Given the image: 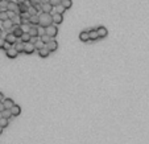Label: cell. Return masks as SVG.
Returning a JSON list of instances; mask_svg holds the SVG:
<instances>
[{"mask_svg":"<svg viewBox=\"0 0 149 144\" xmlns=\"http://www.w3.org/2000/svg\"><path fill=\"white\" fill-rule=\"evenodd\" d=\"M38 19H40L38 25H40L41 28H44V29H45L46 27H49V25L53 24V15L52 13L41 12V13H38Z\"/></svg>","mask_w":149,"mask_h":144,"instance_id":"obj_1","label":"cell"},{"mask_svg":"<svg viewBox=\"0 0 149 144\" xmlns=\"http://www.w3.org/2000/svg\"><path fill=\"white\" fill-rule=\"evenodd\" d=\"M45 33L48 34L50 38H54L57 36V33H58V29H57V27L56 25H49V27H46L45 28Z\"/></svg>","mask_w":149,"mask_h":144,"instance_id":"obj_2","label":"cell"},{"mask_svg":"<svg viewBox=\"0 0 149 144\" xmlns=\"http://www.w3.org/2000/svg\"><path fill=\"white\" fill-rule=\"evenodd\" d=\"M1 24H3V29H4V31H7V32H11L12 29H13V27H15L12 19H7L5 21H1Z\"/></svg>","mask_w":149,"mask_h":144,"instance_id":"obj_3","label":"cell"},{"mask_svg":"<svg viewBox=\"0 0 149 144\" xmlns=\"http://www.w3.org/2000/svg\"><path fill=\"white\" fill-rule=\"evenodd\" d=\"M35 50H36L35 44H32V42H24V53L25 54H33Z\"/></svg>","mask_w":149,"mask_h":144,"instance_id":"obj_4","label":"cell"},{"mask_svg":"<svg viewBox=\"0 0 149 144\" xmlns=\"http://www.w3.org/2000/svg\"><path fill=\"white\" fill-rule=\"evenodd\" d=\"M45 46H46V48H48L50 52H56L57 49H58V42H57L54 38H52V40H50L48 44H45Z\"/></svg>","mask_w":149,"mask_h":144,"instance_id":"obj_5","label":"cell"},{"mask_svg":"<svg viewBox=\"0 0 149 144\" xmlns=\"http://www.w3.org/2000/svg\"><path fill=\"white\" fill-rule=\"evenodd\" d=\"M12 33H13L17 38H21V36H23V33H24V29L21 28L20 24H17V25H15V27H13V29H12Z\"/></svg>","mask_w":149,"mask_h":144,"instance_id":"obj_6","label":"cell"},{"mask_svg":"<svg viewBox=\"0 0 149 144\" xmlns=\"http://www.w3.org/2000/svg\"><path fill=\"white\" fill-rule=\"evenodd\" d=\"M4 38H5V41L9 42V44H12V45H15L16 42H17V40H19V38L16 37V36H15L13 33H12V32H8L7 36H5Z\"/></svg>","mask_w":149,"mask_h":144,"instance_id":"obj_7","label":"cell"},{"mask_svg":"<svg viewBox=\"0 0 149 144\" xmlns=\"http://www.w3.org/2000/svg\"><path fill=\"white\" fill-rule=\"evenodd\" d=\"M5 54H7L8 58H16V57L19 56V52L16 50L15 46H12V48H9L8 50H5Z\"/></svg>","mask_w":149,"mask_h":144,"instance_id":"obj_8","label":"cell"},{"mask_svg":"<svg viewBox=\"0 0 149 144\" xmlns=\"http://www.w3.org/2000/svg\"><path fill=\"white\" fill-rule=\"evenodd\" d=\"M53 23H54L56 25L62 24V23H63V15L62 13H58V12L53 13Z\"/></svg>","mask_w":149,"mask_h":144,"instance_id":"obj_9","label":"cell"},{"mask_svg":"<svg viewBox=\"0 0 149 144\" xmlns=\"http://www.w3.org/2000/svg\"><path fill=\"white\" fill-rule=\"evenodd\" d=\"M7 9H8V11H12V12H16V13H19V3H17V1H12V0H9Z\"/></svg>","mask_w":149,"mask_h":144,"instance_id":"obj_10","label":"cell"},{"mask_svg":"<svg viewBox=\"0 0 149 144\" xmlns=\"http://www.w3.org/2000/svg\"><path fill=\"white\" fill-rule=\"evenodd\" d=\"M96 31H98V33H99V37L100 38H106L108 36V31L106 27H98Z\"/></svg>","mask_w":149,"mask_h":144,"instance_id":"obj_11","label":"cell"},{"mask_svg":"<svg viewBox=\"0 0 149 144\" xmlns=\"http://www.w3.org/2000/svg\"><path fill=\"white\" fill-rule=\"evenodd\" d=\"M28 32L32 37H40V31H38V28L36 27V25H31Z\"/></svg>","mask_w":149,"mask_h":144,"instance_id":"obj_12","label":"cell"},{"mask_svg":"<svg viewBox=\"0 0 149 144\" xmlns=\"http://www.w3.org/2000/svg\"><path fill=\"white\" fill-rule=\"evenodd\" d=\"M88 36H90V41H96V40L100 38L96 29H91V31H88Z\"/></svg>","mask_w":149,"mask_h":144,"instance_id":"obj_13","label":"cell"},{"mask_svg":"<svg viewBox=\"0 0 149 144\" xmlns=\"http://www.w3.org/2000/svg\"><path fill=\"white\" fill-rule=\"evenodd\" d=\"M79 40L82 42H87V41H90V36H88V32L87 31H82L79 33Z\"/></svg>","mask_w":149,"mask_h":144,"instance_id":"obj_14","label":"cell"},{"mask_svg":"<svg viewBox=\"0 0 149 144\" xmlns=\"http://www.w3.org/2000/svg\"><path fill=\"white\" fill-rule=\"evenodd\" d=\"M11 113H12V117H19L21 114V107L19 104H13V107L11 109Z\"/></svg>","mask_w":149,"mask_h":144,"instance_id":"obj_15","label":"cell"},{"mask_svg":"<svg viewBox=\"0 0 149 144\" xmlns=\"http://www.w3.org/2000/svg\"><path fill=\"white\" fill-rule=\"evenodd\" d=\"M50 53H52V52L49 50L46 46L38 50V54H40V57H42V58H46V57H49V54H50Z\"/></svg>","mask_w":149,"mask_h":144,"instance_id":"obj_16","label":"cell"},{"mask_svg":"<svg viewBox=\"0 0 149 144\" xmlns=\"http://www.w3.org/2000/svg\"><path fill=\"white\" fill-rule=\"evenodd\" d=\"M52 11H53V5L50 3L41 4V12H48V13H50Z\"/></svg>","mask_w":149,"mask_h":144,"instance_id":"obj_17","label":"cell"},{"mask_svg":"<svg viewBox=\"0 0 149 144\" xmlns=\"http://www.w3.org/2000/svg\"><path fill=\"white\" fill-rule=\"evenodd\" d=\"M29 7H31V5H28L27 3H20V4H19V13H23V12H28Z\"/></svg>","mask_w":149,"mask_h":144,"instance_id":"obj_18","label":"cell"},{"mask_svg":"<svg viewBox=\"0 0 149 144\" xmlns=\"http://www.w3.org/2000/svg\"><path fill=\"white\" fill-rule=\"evenodd\" d=\"M13 46L16 48V50H17L19 53H24V42L21 41V40H20V41L16 42V44L13 45Z\"/></svg>","mask_w":149,"mask_h":144,"instance_id":"obj_19","label":"cell"},{"mask_svg":"<svg viewBox=\"0 0 149 144\" xmlns=\"http://www.w3.org/2000/svg\"><path fill=\"white\" fill-rule=\"evenodd\" d=\"M3 102H4V106H5V109H9V110L13 107V104H15L13 99H11V98H5Z\"/></svg>","mask_w":149,"mask_h":144,"instance_id":"obj_20","label":"cell"},{"mask_svg":"<svg viewBox=\"0 0 149 144\" xmlns=\"http://www.w3.org/2000/svg\"><path fill=\"white\" fill-rule=\"evenodd\" d=\"M31 38H32V36L29 34V32H24L20 40H21L23 42H31Z\"/></svg>","mask_w":149,"mask_h":144,"instance_id":"obj_21","label":"cell"},{"mask_svg":"<svg viewBox=\"0 0 149 144\" xmlns=\"http://www.w3.org/2000/svg\"><path fill=\"white\" fill-rule=\"evenodd\" d=\"M38 21H40L38 15H33V16H31V19H29V24L31 25H38Z\"/></svg>","mask_w":149,"mask_h":144,"instance_id":"obj_22","label":"cell"},{"mask_svg":"<svg viewBox=\"0 0 149 144\" xmlns=\"http://www.w3.org/2000/svg\"><path fill=\"white\" fill-rule=\"evenodd\" d=\"M35 48L37 49V50H40V49H42V48H45V42H44V41H41V40L38 38L37 41L35 42Z\"/></svg>","mask_w":149,"mask_h":144,"instance_id":"obj_23","label":"cell"},{"mask_svg":"<svg viewBox=\"0 0 149 144\" xmlns=\"http://www.w3.org/2000/svg\"><path fill=\"white\" fill-rule=\"evenodd\" d=\"M8 124H9V119H7V118H4V117L0 118V126L1 127L5 128V127H8Z\"/></svg>","mask_w":149,"mask_h":144,"instance_id":"obj_24","label":"cell"},{"mask_svg":"<svg viewBox=\"0 0 149 144\" xmlns=\"http://www.w3.org/2000/svg\"><path fill=\"white\" fill-rule=\"evenodd\" d=\"M7 19H9V16H8V11L4 9L0 12V21H5Z\"/></svg>","mask_w":149,"mask_h":144,"instance_id":"obj_25","label":"cell"},{"mask_svg":"<svg viewBox=\"0 0 149 144\" xmlns=\"http://www.w3.org/2000/svg\"><path fill=\"white\" fill-rule=\"evenodd\" d=\"M61 4L65 7V9H70L71 5H73V1H71V0H62V3Z\"/></svg>","mask_w":149,"mask_h":144,"instance_id":"obj_26","label":"cell"},{"mask_svg":"<svg viewBox=\"0 0 149 144\" xmlns=\"http://www.w3.org/2000/svg\"><path fill=\"white\" fill-rule=\"evenodd\" d=\"M12 21H13L15 25L21 24V16H20V13H16V15H15V16L12 17Z\"/></svg>","mask_w":149,"mask_h":144,"instance_id":"obj_27","label":"cell"},{"mask_svg":"<svg viewBox=\"0 0 149 144\" xmlns=\"http://www.w3.org/2000/svg\"><path fill=\"white\" fill-rule=\"evenodd\" d=\"M1 117L7 118V119H11V118H12V113H11L9 109H5V110H4L3 113H1Z\"/></svg>","mask_w":149,"mask_h":144,"instance_id":"obj_28","label":"cell"},{"mask_svg":"<svg viewBox=\"0 0 149 144\" xmlns=\"http://www.w3.org/2000/svg\"><path fill=\"white\" fill-rule=\"evenodd\" d=\"M40 40H41V41H44V42H45V44H48V42L50 41L52 38L49 37V36H48V34H46V33H44V34H40Z\"/></svg>","mask_w":149,"mask_h":144,"instance_id":"obj_29","label":"cell"},{"mask_svg":"<svg viewBox=\"0 0 149 144\" xmlns=\"http://www.w3.org/2000/svg\"><path fill=\"white\" fill-rule=\"evenodd\" d=\"M8 3H9V0H1V1H0V8H4V9H7Z\"/></svg>","mask_w":149,"mask_h":144,"instance_id":"obj_30","label":"cell"},{"mask_svg":"<svg viewBox=\"0 0 149 144\" xmlns=\"http://www.w3.org/2000/svg\"><path fill=\"white\" fill-rule=\"evenodd\" d=\"M57 12H58V13H62L63 15V12H65V7H63V5H62V4H59V5H57Z\"/></svg>","mask_w":149,"mask_h":144,"instance_id":"obj_31","label":"cell"},{"mask_svg":"<svg viewBox=\"0 0 149 144\" xmlns=\"http://www.w3.org/2000/svg\"><path fill=\"white\" fill-rule=\"evenodd\" d=\"M61 3H62V0H50V4H52L53 7H57V5H59Z\"/></svg>","mask_w":149,"mask_h":144,"instance_id":"obj_32","label":"cell"},{"mask_svg":"<svg viewBox=\"0 0 149 144\" xmlns=\"http://www.w3.org/2000/svg\"><path fill=\"white\" fill-rule=\"evenodd\" d=\"M12 46H13V45H12V44H9V42H7V41H5V44H4V50H8V49H9V48H12Z\"/></svg>","mask_w":149,"mask_h":144,"instance_id":"obj_33","label":"cell"},{"mask_svg":"<svg viewBox=\"0 0 149 144\" xmlns=\"http://www.w3.org/2000/svg\"><path fill=\"white\" fill-rule=\"evenodd\" d=\"M4 44H5V38L0 37V49H3V48H4Z\"/></svg>","mask_w":149,"mask_h":144,"instance_id":"obj_34","label":"cell"},{"mask_svg":"<svg viewBox=\"0 0 149 144\" xmlns=\"http://www.w3.org/2000/svg\"><path fill=\"white\" fill-rule=\"evenodd\" d=\"M5 110V106H4V102H0V114Z\"/></svg>","mask_w":149,"mask_h":144,"instance_id":"obj_35","label":"cell"},{"mask_svg":"<svg viewBox=\"0 0 149 144\" xmlns=\"http://www.w3.org/2000/svg\"><path fill=\"white\" fill-rule=\"evenodd\" d=\"M31 4L32 5H38V4H40V0H31Z\"/></svg>","mask_w":149,"mask_h":144,"instance_id":"obj_36","label":"cell"},{"mask_svg":"<svg viewBox=\"0 0 149 144\" xmlns=\"http://www.w3.org/2000/svg\"><path fill=\"white\" fill-rule=\"evenodd\" d=\"M8 11V9H7ZM16 15V12H12V11H8V16H9V19H12V17Z\"/></svg>","mask_w":149,"mask_h":144,"instance_id":"obj_37","label":"cell"},{"mask_svg":"<svg viewBox=\"0 0 149 144\" xmlns=\"http://www.w3.org/2000/svg\"><path fill=\"white\" fill-rule=\"evenodd\" d=\"M37 40H38V37H32V38H31V42H32V44H35Z\"/></svg>","mask_w":149,"mask_h":144,"instance_id":"obj_38","label":"cell"},{"mask_svg":"<svg viewBox=\"0 0 149 144\" xmlns=\"http://www.w3.org/2000/svg\"><path fill=\"white\" fill-rule=\"evenodd\" d=\"M45 3H50V0H40V4H45Z\"/></svg>","mask_w":149,"mask_h":144,"instance_id":"obj_39","label":"cell"},{"mask_svg":"<svg viewBox=\"0 0 149 144\" xmlns=\"http://www.w3.org/2000/svg\"><path fill=\"white\" fill-rule=\"evenodd\" d=\"M4 99H5V98H4V94H3V93H0V102H3Z\"/></svg>","mask_w":149,"mask_h":144,"instance_id":"obj_40","label":"cell"},{"mask_svg":"<svg viewBox=\"0 0 149 144\" xmlns=\"http://www.w3.org/2000/svg\"><path fill=\"white\" fill-rule=\"evenodd\" d=\"M16 1H17L19 4H20V3H25V1H27V0H16Z\"/></svg>","mask_w":149,"mask_h":144,"instance_id":"obj_41","label":"cell"},{"mask_svg":"<svg viewBox=\"0 0 149 144\" xmlns=\"http://www.w3.org/2000/svg\"><path fill=\"white\" fill-rule=\"evenodd\" d=\"M1 34H3V29L0 28V37H1Z\"/></svg>","mask_w":149,"mask_h":144,"instance_id":"obj_42","label":"cell"},{"mask_svg":"<svg viewBox=\"0 0 149 144\" xmlns=\"http://www.w3.org/2000/svg\"><path fill=\"white\" fill-rule=\"evenodd\" d=\"M1 132H3V127L0 126V135H1Z\"/></svg>","mask_w":149,"mask_h":144,"instance_id":"obj_43","label":"cell"},{"mask_svg":"<svg viewBox=\"0 0 149 144\" xmlns=\"http://www.w3.org/2000/svg\"><path fill=\"white\" fill-rule=\"evenodd\" d=\"M0 12H1V8H0Z\"/></svg>","mask_w":149,"mask_h":144,"instance_id":"obj_44","label":"cell"},{"mask_svg":"<svg viewBox=\"0 0 149 144\" xmlns=\"http://www.w3.org/2000/svg\"><path fill=\"white\" fill-rule=\"evenodd\" d=\"M0 23H1V21H0Z\"/></svg>","mask_w":149,"mask_h":144,"instance_id":"obj_45","label":"cell"},{"mask_svg":"<svg viewBox=\"0 0 149 144\" xmlns=\"http://www.w3.org/2000/svg\"><path fill=\"white\" fill-rule=\"evenodd\" d=\"M0 1H1V0H0Z\"/></svg>","mask_w":149,"mask_h":144,"instance_id":"obj_46","label":"cell"}]
</instances>
